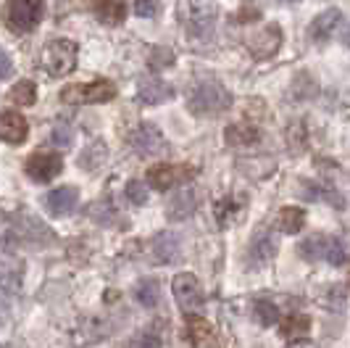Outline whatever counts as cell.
Listing matches in <instances>:
<instances>
[{
  "label": "cell",
  "mask_w": 350,
  "mask_h": 348,
  "mask_svg": "<svg viewBox=\"0 0 350 348\" xmlns=\"http://www.w3.org/2000/svg\"><path fill=\"white\" fill-rule=\"evenodd\" d=\"M172 290H174L176 303L187 314L198 312L203 306V288H200L198 277L190 275V272H179L174 277V282H172Z\"/></svg>",
  "instance_id": "obj_8"
},
{
  "label": "cell",
  "mask_w": 350,
  "mask_h": 348,
  "mask_svg": "<svg viewBox=\"0 0 350 348\" xmlns=\"http://www.w3.org/2000/svg\"><path fill=\"white\" fill-rule=\"evenodd\" d=\"M298 253L308 261H327L332 266H342L348 261V248L340 238L327 232H314L298 245Z\"/></svg>",
  "instance_id": "obj_2"
},
{
  "label": "cell",
  "mask_w": 350,
  "mask_h": 348,
  "mask_svg": "<svg viewBox=\"0 0 350 348\" xmlns=\"http://www.w3.org/2000/svg\"><path fill=\"white\" fill-rule=\"evenodd\" d=\"M42 18V0H8L5 24L14 32H32Z\"/></svg>",
  "instance_id": "obj_4"
},
{
  "label": "cell",
  "mask_w": 350,
  "mask_h": 348,
  "mask_svg": "<svg viewBox=\"0 0 350 348\" xmlns=\"http://www.w3.org/2000/svg\"><path fill=\"white\" fill-rule=\"evenodd\" d=\"M243 206H245V201H240V198H221L219 203H216V219H219V225L227 227L232 225L234 219H240L243 216Z\"/></svg>",
  "instance_id": "obj_23"
},
{
  "label": "cell",
  "mask_w": 350,
  "mask_h": 348,
  "mask_svg": "<svg viewBox=\"0 0 350 348\" xmlns=\"http://www.w3.org/2000/svg\"><path fill=\"white\" fill-rule=\"evenodd\" d=\"M150 251H153V259L158 264H172V261L179 259V251H182V243H179V235L166 229V232H158L150 243Z\"/></svg>",
  "instance_id": "obj_17"
},
{
  "label": "cell",
  "mask_w": 350,
  "mask_h": 348,
  "mask_svg": "<svg viewBox=\"0 0 350 348\" xmlns=\"http://www.w3.org/2000/svg\"><path fill=\"white\" fill-rule=\"evenodd\" d=\"M92 14L100 24L119 27L126 18V5H124V0H92Z\"/></svg>",
  "instance_id": "obj_19"
},
{
  "label": "cell",
  "mask_w": 350,
  "mask_h": 348,
  "mask_svg": "<svg viewBox=\"0 0 350 348\" xmlns=\"http://www.w3.org/2000/svg\"><path fill=\"white\" fill-rule=\"evenodd\" d=\"M287 348H316V343H311V340H306V338H303V340H295V343H290Z\"/></svg>",
  "instance_id": "obj_37"
},
{
  "label": "cell",
  "mask_w": 350,
  "mask_h": 348,
  "mask_svg": "<svg viewBox=\"0 0 350 348\" xmlns=\"http://www.w3.org/2000/svg\"><path fill=\"white\" fill-rule=\"evenodd\" d=\"M232 105V95L221 82L216 79H203V82H195L187 92V108L198 114V116H213V114H221Z\"/></svg>",
  "instance_id": "obj_1"
},
{
  "label": "cell",
  "mask_w": 350,
  "mask_h": 348,
  "mask_svg": "<svg viewBox=\"0 0 350 348\" xmlns=\"http://www.w3.org/2000/svg\"><path fill=\"white\" fill-rule=\"evenodd\" d=\"M258 140H261V132L253 124L237 122L227 127V142L232 148H247V145H256Z\"/></svg>",
  "instance_id": "obj_21"
},
{
  "label": "cell",
  "mask_w": 350,
  "mask_h": 348,
  "mask_svg": "<svg viewBox=\"0 0 350 348\" xmlns=\"http://www.w3.org/2000/svg\"><path fill=\"white\" fill-rule=\"evenodd\" d=\"M245 45H247V51L253 53L256 58H271L274 53L280 51V45H282L280 24H266L261 32H256V35L247 37Z\"/></svg>",
  "instance_id": "obj_11"
},
{
  "label": "cell",
  "mask_w": 350,
  "mask_h": 348,
  "mask_svg": "<svg viewBox=\"0 0 350 348\" xmlns=\"http://www.w3.org/2000/svg\"><path fill=\"white\" fill-rule=\"evenodd\" d=\"M0 348H11V346H0Z\"/></svg>",
  "instance_id": "obj_39"
},
{
  "label": "cell",
  "mask_w": 350,
  "mask_h": 348,
  "mask_svg": "<svg viewBox=\"0 0 350 348\" xmlns=\"http://www.w3.org/2000/svg\"><path fill=\"white\" fill-rule=\"evenodd\" d=\"M198 209V190L195 188H179L176 192H172L169 203H166V216L172 222H182L187 216H193Z\"/></svg>",
  "instance_id": "obj_14"
},
{
  "label": "cell",
  "mask_w": 350,
  "mask_h": 348,
  "mask_svg": "<svg viewBox=\"0 0 350 348\" xmlns=\"http://www.w3.org/2000/svg\"><path fill=\"white\" fill-rule=\"evenodd\" d=\"M340 18H342V14H340L337 8H329V11L319 14V16L311 21V27H308V37H311L314 42L329 40V35H332L334 29H337V24H340Z\"/></svg>",
  "instance_id": "obj_20"
},
{
  "label": "cell",
  "mask_w": 350,
  "mask_h": 348,
  "mask_svg": "<svg viewBox=\"0 0 350 348\" xmlns=\"http://www.w3.org/2000/svg\"><path fill=\"white\" fill-rule=\"evenodd\" d=\"M179 16H182L187 32L193 37H208L211 32H213V24H216V8H213V5H206V3L187 0V3L182 5Z\"/></svg>",
  "instance_id": "obj_5"
},
{
  "label": "cell",
  "mask_w": 350,
  "mask_h": 348,
  "mask_svg": "<svg viewBox=\"0 0 350 348\" xmlns=\"http://www.w3.org/2000/svg\"><path fill=\"white\" fill-rule=\"evenodd\" d=\"M308 330H311V319L306 314H290L282 322V335L284 338H303Z\"/></svg>",
  "instance_id": "obj_26"
},
{
  "label": "cell",
  "mask_w": 350,
  "mask_h": 348,
  "mask_svg": "<svg viewBox=\"0 0 350 348\" xmlns=\"http://www.w3.org/2000/svg\"><path fill=\"white\" fill-rule=\"evenodd\" d=\"M148 64H150V69H169V66H174V53L169 48H153Z\"/></svg>",
  "instance_id": "obj_30"
},
{
  "label": "cell",
  "mask_w": 350,
  "mask_h": 348,
  "mask_svg": "<svg viewBox=\"0 0 350 348\" xmlns=\"http://www.w3.org/2000/svg\"><path fill=\"white\" fill-rule=\"evenodd\" d=\"M18 277H21V272H18V269H0V285H3V290L16 293Z\"/></svg>",
  "instance_id": "obj_33"
},
{
  "label": "cell",
  "mask_w": 350,
  "mask_h": 348,
  "mask_svg": "<svg viewBox=\"0 0 350 348\" xmlns=\"http://www.w3.org/2000/svg\"><path fill=\"white\" fill-rule=\"evenodd\" d=\"M342 42H345V45H350V24L342 29Z\"/></svg>",
  "instance_id": "obj_38"
},
{
  "label": "cell",
  "mask_w": 350,
  "mask_h": 348,
  "mask_svg": "<svg viewBox=\"0 0 350 348\" xmlns=\"http://www.w3.org/2000/svg\"><path fill=\"white\" fill-rule=\"evenodd\" d=\"M298 192L303 195V198H308V201H332L334 206H342V198H340L337 192L329 190V188H321V185H316V182L300 185Z\"/></svg>",
  "instance_id": "obj_28"
},
{
  "label": "cell",
  "mask_w": 350,
  "mask_h": 348,
  "mask_svg": "<svg viewBox=\"0 0 350 348\" xmlns=\"http://www.w3.org/2000/svg\"><path fill=\"white\" fill-rule=\"evenodd\" d=\"M174 98V87L158 77H145L140 79L137 85V101L145 105H161V103H169Z\"/></svg>",
  "instance_id": "obj_12"
},
{
  "label": "cell",
  "mask_w": 350,
  "mask_h": 348,
  "mask_svg": "<svg viewBox=\"0 0 350 348\" xmlns=\"http://www.w3.org/2000/svg\"><path fill=\"white\" fill-rule=\"evenodd\" d=\"M187 340H190L195 348L213 346V343H216V332H213L208 319H203V316H198V314H190V316H187Z\"/></svg>",
  "instance_id": "obj_18"
},
{
  "label": "cell",
  "mask_w": 350,
  "mask_h": 348,
  "mask_svg": "<svg viewBox=\"0 0 350 348\" xmlns=\"http://www.w3.org/2000/svg\"><path fill=\"white\" fill-rule=\"evenodd\" d=\"M126 201H129L132 206H142V203H148V188L142 185L140 179H132V182L126 185Z\"/></svg>",
  "instance_id": "obj_31"
},
{
  "label": "cell",
  "mask_w": 350,
  "mask_h": 348,
  "mask_svg": "<svg viewBox=\"0 0 350 348\" xmlns=\"http://www.w3.org/2000/svg\"><path fill=\"white\" fill-rule=\"evenodd\" d=\"M11 71H14V61H11V55L0 48V79H8L11 77Z\"/></svg>",
  "instance_id": "obj_36"
},
{
  "label": "cell",
  "mask_w": 350,
  "mask_h": 348,
  "mask_svg": "<svg viewBox=\"0 0 350 348\" xmlns=\"http://www.w3.org/2000/svg\"><path fill=\"white\" fill-rule=\"evenodd\" d=\"M135 298L140 301L145 309H153V306H158V301H161V285L150 277L140 279L137 288H135Z\"/></svg>",
  "instance_id": "obj_25"
},
{
  "label": "cell",
  "mask_w": 350,
  "mask_h": 348,
  "mask_svg": "<svg viewBox=\"0 0 350 348\" xmlns=\"http://www.w3.org/2000/svg\"><path fill=\"white\" fill-rule=\"evenodd\" d=\"M77 203H79V190L74 185L55 188L45 195V209L51 216H69L71 211L77 209Z\"/></svg>",
  "instance_id": "obj_13"
},
{
  "label": "cell",
  "mask_w": 350,
  "mask_h": 348,
  "mask_svg": "<svg viewBox=\"0 0 350 348\" xmlns=\"http://www.w3.org/2000/svg\"><path fill=\"white\" fill-rule=\"evenodd\" d=\"M71 140H74V129H71V124H66V122L53 124V142H55L58 148L71 145Z\"/></svg>",
  "instance_id": "obj_32"
},
{
  "label": "cell",
  "mask_w": 350,
  "mask_h": 348,
  "mask_svg": "<svg viewBox=\"0 0 350 348\" xmlns=\"http://www.w3.org/2000/svg\"><path fill=\"white\" fill-rule=\"evenodd\" d=\"M135 11H137V16L150 18L158 11V3L156 0H135Z\"/></svg>",
  "instance_id": "obj_35"
},
{
  "label": "cell",
  "mask_w": 350,
  "mask_h": 348,
  "mask_svg": "<svg viewBox=\"0 0 350 348\" xmlns=\"http://www.w3.org/2000/svg\"><path fill=\"white\" fill-rule=\"evenodd\" d=\"M77 42H71L66 37L51 40L42 53H40V66L48 71L51 77H66L77 66Z\"/></svg>",
  "instance_id": "obj_3"
},
{
  "label": "cell",
  "mask_w": 350,
  "mask_h": 348,
  "mask_svg": "<svg viewBox=\"0 0 350 348\" xmlns=\"http://www.w3.org/2000/svg\"><path fill=\"white\" fill-rule=\"evenodd\" d=\"M253 316H256V322H258V325H263V327H271L274 322H280V309H277L271 301L258 298V301L253 303Z\"/></svg>",
  "instance_id": "obj_29"
},
{
  "label": "cell",
  "mask_w": 350,
  "mask_h": 348,
  "mask_svg": "<svg viewBox=\"0 0 350 348\" xmlns=\"http://www.w3.org/2000/svg\"><path fill=\"white\" fill-rule=\"evenodd\" d=\"M8 101L16 105H32L37 101V87L35 82H29V79H21L16 85L11 87V92H8Z\"/></svg>",
  "instance_id": "obj_27"
},
{
  "label": "cell",
  "mask_w": 350,
  "mask_h": 348,
  "mask_svg": "<svg viewBox=\"0 0 350 348\" xmlns=\"http://www.w3.org/2000/svg\"><path fill=\"white\" fill-rule=\"evenodd\" d=\"M27 174L35 179V182H51L53 177H58L61 169H64V158L58 153H48V151H40V153H32L24 164Z\"/></svg>",
  "instance_id": "obj_10"
},
{
  "label": "cell",
  "mask_w": 350,
  "mask_h": 348,
  "mask_svg": "<svg viewBox=\"0 0 350 348\" xmlns=\"http://www.w3.org/2000/svg\"><path fill=\"white\" fill-rule=\"evenodd\" d=\"M61 98L69 101V103H108L111 98H116V85L108 82V79H95L90 85L64 90Z\"/></svg>",
  "instance_id": "obj_7"
},
{
  "label": "cell",
  "mask_w": 350,
  "mask_h": 348,
  "mask_svg": "<svg viewBox=\"0 0 350 348\" xmlns=\"http://www.w3.org/2000/svg\"><path fill=\"white\" fill-rule=\"evenodd\" d=\"M195 169L187 164H156L148 169V185L156 190H169L193 179Z\"/></svg>",
  "instance_id": "obj_6"
},
{
  "label": "cell",
  "mask_w": 350,
  "mask_h": 348,
  "mask_svg": "<svg viewBox=\"0 0 350 348\" xmlns=\"http://www.w3.org/2000/svg\"><path fill=\"white\" fill-rule=\"evenodd\" d=\"M105 158H108V145H105L103 140H95V142H90L88 148L79 153V166L85 172H98L105 164Z\"/></svg>",
  "instance_id": "obj_22"
},
{
  "label": "cell",
  "mask_w": 350,
  "mask_h": 348,
  "mask_svg": "<svg viewBox=\"0 0 350 348\" xmlns=\"http://www.w3.org/2000/svg\"><path fill=\"white\" fill-rule=\"evenodd\" d=\"M129 348H161V340H158L153 332H140L137 338H132Z\"/></svg>",
  "instance_id": "obj_34"
},
{
  "label": "cell",
  "mask_w": 350,
  "mask_h": 348,
  "mask_svg": "<svg viewBox=\"0 0 350 348\" xmlns=\"http://www.w3.org/2000/svg\"><path fill=\"white\" fill-rule=\"evenodd\" d=\"M29 135V124L18 111H3L0 114V142L21 145Z\"/></svg>",
  "instance_id": "obj_15"
},
{
  "label": "cell",
  "mask_w": 350,
  "mask_h": 348,
  "mask_svg": "<svg viewBox=\"0 0 350 348\" xmlns=\"http://www.w3.org/2000/svg\"><path fill=\"white\" fill-rule=\"evenodd\" d=\"M129 140H132V148L145 158L158 156V153L166 151V138H163V132L150 122H142L140 127L132 132V138Z\"/></svg>",
  "instance_id": "obj_9"
},
{
  "label": "cell",
  "mask_w": 350,
  "mask_h": 348,
  "mask_svg": "<svg viewBox=\"0 0 350 348\" xmlns=\"http://www.w3.org/2000/svg\"><path fill=\"white\" fill-rule=\"evenodd\" d=\"M287 3H295V0H287Z\"/></svg>",
  "instance_id": "obj_40"
},
{
  "label": "cell",
  "mask_w": 350,
  "mask_h": 348,
  "mask_svg": "<svg viewBox=\"0 0 350 348\" xmlns=\"http://www.w3.org/2000/svg\"><path fill=\"white\" fill-rule=\"evenodd\" d=\"M306 225V211L298 209V206H284L280 211V229L282 232H287V235H295L300 232Z\"/></svg>",
  "instance_id": "obj_24"
},
{
  "label": "cell",
  "mask_w": 350,
  "mask_h": 348,
  "mask_svg": "<svg viewBox=\"0 0 350 348\" xmlns=\"http://www.w3.org/2000/svg\"><path fill=\"white\" fill-rule=\"evenodd\" d=\"M274 253H277V238H274V232H271L269 227H261V229L253 235V240H250L247 261H250L253 266H258V264H266Z\"/></svg>",
  "instance_id": "obj_16"
}]
</instances>
